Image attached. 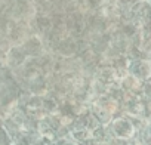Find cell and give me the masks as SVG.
Here are the masks:
<instances>
[{
  "label": "cell",
  "mask_w": 151,
  "mask_h": 145,
  "mask_svg": "<svg viewBox=\"0 0 151 145\" xmlns=\"http://www.w3.org/2000/svg\"><path fill=\"white\" fill-rule=\"evenodd\" d=\"M111 130H113V133L117 138H120V139H129V138H132L135 135L136 127H135V124L132 123V120L127 116L119 114V116H116L111 120Z\"/></svg>",
  "instance_id": "1"
},
{
  "label": "cell",
  "mask_w": 151,
  "mask_h": 145,
  "mask_svg": "<svg viewBox=\"0 0 151 145\" xmlns=\"http://www.w3.org/2000/svg\"><path fill=\"white\" fill-rule=\"evenodd\" d=\"M127 74H130L132 77L145 83L147 80L151 79V61H148V59H130L129 67H127Z\"/></svg>",
  "instance_id": "2"
},
{
  "label": "cell",
  "mask_w": 151,
  "mask_h": 145,
  "mask_svg": "<svg viewBox=\"0 0 151 145\" xmlns=\"http://www.w3.org/2000/svg\"><path fill=\"white\" fill-rule=\"evenodd\" d=\"M5 59H6V67L9 70H17V68H19V67L24 65V62L28 59V56L24 52V49H22L21 45H14L6 52Z\"/></svg>",
  "instance_id": "3"
},
{
  "label": "cell",
  "mask_w": 151,
  "mask_h": 145,
  "mask_svg": "<svg viewBox=\"0 0 151 145\" xmlns=\"http://www.w3.org/2000/svg\"><path fill=\"white\" fill-rule=\"evenodd\" d=\"M119 85H120V88H122L126 93H129V95H132V96H138V98L142 96L144 82H141V80L132 77L130 74L122 77V79L119 80Z\"/></svg>",
  "instance_id": "4"
},
{
  "label": "cell",
  "mask_w": 151,
  "mask_h": 145,
  "mask_svg": "<svg viewBox=\"0 0 151 145\" xmlns=\"http://www.w3.org/2000/svg\"><path fill=\"white\" fill-rule=\"evenodd\" d=\"M141 36H142L144 43L151 42V19H148L147 22L141 25Z\"/></svg>",
  "instance_id": "5"
},
{
  "label": "cell",
  "mask_w": 151,
  "mask_h": 145,
  "mask_svg": "<svg viewBox=\"0 0 151 145\" xmlns=\"http://www.w3.org/2000/svg\"><path fill=\"white\" fill-rule=\"evenodd\" d=\"M142 98H147V99H151V79L147 80L144 83V90H142Z\"/></svg>",
  "instance_id": "6"
},
{
  "label": "cell",
  "mask_w": 151,
  "mask_h": 145,
  "mask_svg": "<svg viewBox=\"0 0 151 145\" xmlns=\"http://www.w3.org/2000/svg\"><path fill=\"white\" fill-rule=\"evenodd\" d=\"M148 3H150V5H151V0H148Z\"/></svg>",
  "instance_id": "7"
}]
</instances>
